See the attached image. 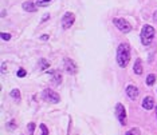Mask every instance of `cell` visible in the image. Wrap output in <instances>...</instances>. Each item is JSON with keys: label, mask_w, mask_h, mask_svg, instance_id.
<instances>
[{"label": "cell", "mask_w": 157, "mask_h": 135, "mask_svg": "<svg viewBox=\"0 0 157 135\" xmlns=\"http://www.w3.org/2000/svg\"><path fill=\"white\" fill-rule=\"evenodd\" d=\"M115 60L121 68H126V66L130 62V47L128 43H121L117 47V54H115Z\"/></svg>", "instance_id": "6da1fadb"}, {"label": "cell", "mask_w": 157, "mask_h": 135, "mask_svg": "<svg viewBox=\"0 0 157 135\" xmlns=\"http://www.w3.org/2000/svg\"><path fill=\"white\" fill-rule=\"evenodd\" d=\"M141 43L144 46H149L151 43L153 42V38H155V28H153L152 26L146 24L142 27L141 29Z\"/></svg>", "instance_id": "7a4b0ae2"}, {"label": "cell", "mask_w": 157, "mask_h": 135, "mask_svg": "<svg viewBox=\"0 0 157 135\" xmlns=\"http://www.w3.org/2000/svg\"><path fill=\"white\" fill-rule=\"evenodd\" d=\"M42 96H43L44 100H47V102H50V103H54V104H57V103L60 102L59 94H57L54 90H50V88L44 90L42 92Z\"/></svg>", "instance_id": "3957f363"}, {"label": "cell", "mask_w": 157, "mask_h": 135, "mask_svg": "<svg viewBox=\"0 0 157 135\" xmlns=\"http://www.w3.org/2000/svg\"><path fill=\"white\" fill-rule=\"evenodd\" d=\"M113 24L124 33H128V32L132 31V26L129 24V22H126V20L122 19V18H114L113 19Z\"/></svg>", "instance_id": "277c9868"}, {"label": "cell", "mask_w": 157, "mask_h": 135, "mask_svg": "<svg viewBox=\"0 0 157 135\" xmlns=\"http://www.w3.org/2000/svg\"><path fill=\"white\" fill-rule=\"evenodd\" d=\"M115 116H117L118 122L121 123L122 126H125L126 124V110H125L124 104H121V103L115 104Z\"/></svg>", "instance_id": "5b68a950"}, {"label": "cell", "mask_w": 157, "mask_h": 135, "mask_svg": "<svg viewBox=\"0 0 157 135\" xmlns=\"http://www.w3.org/2000/svg\"><path fill=\"white\" fill-rule=\"evenodd\" d=\"M75 22V15L73 12H66L62 18V28L63 29H69L71 26Z\"/></svg>", "instance_id": "8992f818"}, {"label": "cell", "mask_w": 157, "mask_h": 135, "mask_svg": "<svg viewBox=\"0 0 157 135\" xmlns=\"http://www.w3.org/2000/svg\"><path fill=\"white\" fill-rule=\"evenodd\" d=\"M63 67H64V71H66L67 74H70V75H74V74H77V64L73 62V59L70 58H64L63 59Z\"/></svg>", "instance_id": "52a82bcc"}, {"label": "cell", "mask_w": 157, "mask_h": 135, "mask_svg": "<svg viewBox=\"0 0 157 135\" xmlns=\"http://www.w3.org/2000/svg\"><path fill=\"white\" fill-rule=\"evenodd\" d=\"M138 94H140L138 88L136 86H133V84H129V86L126 87V95H128V98L130 100H136V99H137Z\"/></svg>", "instance_id": "ba28073f"}, {"label": "cell", "mask_w": 157, "mask_h": 135, "mask_svg": "<svg viewBox=\"0 0 157 135\" xmlns=\"http://www.w3.org/2000/svg\"><path fill=\"white\" fill-rule=\"evenodd\" d=\"M51 79H53V83L55 84V86H59L60 83H62V74H60V71L58 70H54L51 71Z\"/></svg>", "instance_id": "9c48e42d"}, {"label": "cell", "mask_w": 157, "mask_h": 135, "mask_svg": "<svg viewBox=\"0 0 157 135\" xmlns=\"http://www.w3.org/2000/svg\"><path fill=\"white\" fill-rule=\"evenodd\" d=\"M155 107V100H153L152 96H145L144 100H142V109L144 110H152Z\"/></svg>", "instance_id": "30bf717a"}, {"label": "cell", "mask_w": 157, "mask_h": 135, "mask_svg": "<svg viewBox=\"0 0 157 135\" xmlns=\"http://www.w3.org/2000/svg\"><path fill=\"white\" fill-rule=\"evenodd\" d=\"M22 7H23V9H24L26 12H35L36 8H38V5H36L35 3H32V2H24L22 4Z\"/></svg>", "instance_id": "8fae6325"}, {"label": "cell", "mask_w": 157, "mask_h": 135, "mask_svg": "<svg viewBox=\"0 0 157 135\" xmlns=\"http://www.w3.org/2000/svg\"><path fill=\"white\" fill-rule=\"evenodd\" d=\"M133 71H134L136 75H141V74H142V60L140 59V58L134 62V67H133Z\"/></svg>", "instance_id": "7c38bea8"}, {"label": "cell", "mask_w": 157, "mask_h": 135, "mask_svg": "<svg viewBox=\"0 0 157 135\" xmlns=\"http://www.w3.org/2000/svg\"><path fill=\"white\" fill-rule=\"evenodd\" d=\"M156 82V75H153V74H149L148 78H146V80H145V83H146V86H153Z\"/></svg>", "instance_id": "4fadbf2b"}, {"label": "cell", "mask_w": 157, "mask_h": 135, "mask_svg": "<svg viewBox=\"0 0 157 135\" xmlns=\"http://www.w3.org/2000/svg\"><path fill=\"white\" fill-rule=\"evenodd\" d=\"M9 95H11V98H13V99L19 100V99H20V91H19L18 88H13L11 92H9Z\"/></svg>", "instance_id": "5bb4252c"}, {"label": "cell", "mask_w": 157, "mask_h": 135, "mask_svg": "<svg viewBox=\"0 0 157 135\" xmlns=\"http://www.w3.org/2000/svg\"><path fill=\"white\" fill-rule=\"evenodd\" d=\"M49 3H51V0H36V5L38 7H46L49 5Z\"/></svg>", "instance_id": "9a60e30c"}, {"label": "cell", "mask_w": 157, "mask_h": 135, "mask_svg": "<svg viewBox=\"0 0 157 135\" xmlns=\"http://www.w3.org/2000/svg\"><path fill=\"white\" fill-rule=\"evenodd\" d=\"M39 129L42 130V135H49V129L46 127V124H44V123H40Z\"/></svg>", "instance_id": "2e32d148"}, {"label": "cell", "mask_w": 157, "mask_h": 135, "mask_svg": "<svg viewBox=\"0 0 157 135\" xmlns=\"http://www.w3.org/2000/svg\"><path fill=\"white\" fill-rule=\"evenodd\" d=\"M15 127H16L15 120H11V122H8V124H7V129L8 130H15Z\"/></svg>", "instance_id": "e0dca14e"}, {"label": "cell", "mask_w": 157, "mask_h": 135, "mask_svg": "<svg viewBox=\"0 0 157 135\" xmlns=\"http://www.w3.org/2000/svg\"><path fill=\"white\" fill-rule=\"evenodd\" d=\"M26 75H27L26 70H24V68H19V71H18V76H19V78H24Z\"/></svg>", "instance_id": "ac0fdd59"}, {"label": "cell", "mask_w": 157, "mask_h": 135, "mask_svg": "<svg viewBox=\"0 0 157 135\" xmlns=\"http://www.w3.org/2000/svg\"><path fill=\"white\" fill-rule=\"evenodd\" d=\"M27 129H28L30 134H34V130H35V124H34V123H28V126H27Z\"/></svg>", "instance_id": "d6986e66"}, {"label": "cell", "mask_w": 157, "mask_h": 135, "mask_svg": "<svg viewBox=\"0 0 157 135\" xmlns=\"http://www.w3.org/2000/svg\"><path fill=\"white\" fill-rule=\"evenodd\" d=\"M2 39L3 40H9V39H11V35H9V33H7V32H2Z\"/></svg>", "instance_id": "ffe728a7"}, {"label": "cell", "mask_w": 157, "mask_h": 135, "mask_svg": "<svg viewBox=\"0 0 157 135\" xmlns=\"http://www.w3.org/2000/svg\"><path fill=\"white\" fill-rule=\"evenodd\" d=\"M40 63H42V67H43V70H44V68H49V63H47L46 60H42V62H40Z\"/></svg>", "instance_id": "44dd1931"}, {"label": "cell", "mask_w": 157, "mask_h": 135, "mask_svg": "<svg viewBox=\"0 0 157 135\" xmlns=\"http://www.w3.org/2000/svg\"><path fill=\"white\" fill-rule=\"evenodd\" d=\"M49 18H50V15H49V13H46V15H44V16H43V19H42V20H40V23L46 22V20H47V19H49Z\"/></svg>", "instance_id": "7402d4cb"}, {"label": "cell", "mask_w": 157, "mask_h": 135, "mask_svg": "<svg viewBox=\"0 0 157 135\" xmlns=\"http://www.w3.org/2000/svg\"><path fill=\"white\" fill-rule=\"evenodd\" d=\"M153 20H155V23H157V11L155 12V15H153Z\"/></svg>", "instance_id": "603a6c76"}, {"label": "cell", "mask_w": 157, "mask_h": 135, "mask_svg": "<svg viewBox=\"0 0 157 135\" xmlns=\"http://www.w3.org/2000/svg\"><path fill=\"white\" fill-rule=\"evenodd\" d=\"M47 39H49V35H46V33L42 35V40H47Z\"/></svg>", "instance_id": "cb8c5ba5"}, {"label": "cell", "mask_w": 157, "mask_h": 135, "mask_svg": "<svg viewBox=\"0 0 157 135\" xmlns=\"http://www.w3.org/2000/svg\"><path fill=\"white\" fill-rule=\"evenodd\" d=\"M2 71H3V72H5V63H3V64H2Z\"/></svg>", "instance_id": "d4e9b609"}, {"label": "cell", "mask_w": 157, "mask_h": 135, "mask_svg": "<svg viewBox=\"0 0 157 135\" xmlns=\"http://www.w3.org/2000/svg\"><path fill=\"white\" fill-rule=\"evenodd\" d=\"M125 135H134V134H133V133H132V131H128V133H126Z\"/></svg>", "instance_id": "484cf974"}, {"label": "cell", "mask_w": 157, "mask_h": 135, "mask_svg": "<svg viewBox=\"0 0 157 135\" xmlns=\"http://www.w3.org/2000/svg\"><path fill=\"white\" fill-rule=\"evenodd\" d=\"M156 115H157V107H156Z\"/></svg>", "instance_id": "4316f807"}]
</instances>
